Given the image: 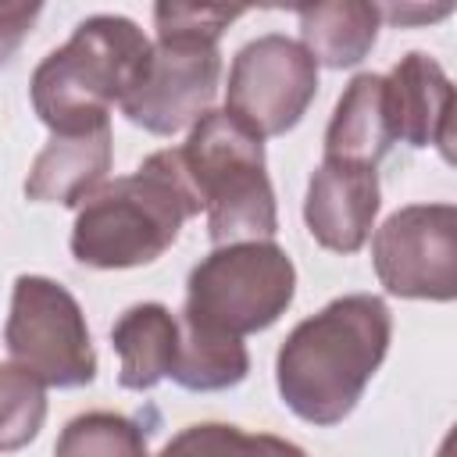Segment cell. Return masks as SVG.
I'll return each instance as SVG.
<instances>
[{
  "mask_svg": "<svg viewBox=\"0 0 457 457\" xmlns=\"http://www.w3.org/2000/svg\"><path fill=\"white\" fill-rule=\"evenodd\" d=\"M246 371H250V353L243 339L207 332L179 318V346H175V364L168 375L175 386L189 393H218V389L239 386Z\"/></svg>",
  "mask_w": 457,
  "mask_h": 457,
  "instance_id": "obj_16",
  "label": "cell"
},
{
  "mask_svg": "<svg viewBox=\"0 0 457 457\" xmlns=\"http://www.w3.org/2000/svg\"><path fill=\"white\" fill-rule=\"evenodd\" d=\"M371 264L389 296L450 303L457 296V207L411 204L371 236Z\"/></svg>",
  "mask_w": 457,
  "mask_h": 457,
  "instance_id": "obj_9",
  "label": "cell"
},
{
  "mask_svg": "<svg viewBox=\"0 0 457 457\" xmlns=\"http://www.w3.org/2000/svg\"><path fill=\"white\" fill-rule=\"evenodd\" d=\"M300 21V46L314 57V64H325L332 71L361 64L382 29L378 4L364 0H332L296 11Z\"/></svg>",
  "mask_w": 457,
  "mask_h": 457,
  "instance_id": "obj_15",
  "label": "cell"
},
{
  "mask_svg": "<svg viewBox=\"0 0 457 457\" xmlns=\"http://www.w3.org/2000/svg\"><path fill=\"white\" fill-rule=\"evenodd\" d=\"M39 14H43L39 4H0V64L14 57V50L25 43Z\"/></svg>",
  "mask_w": 457,
  "mask_h": 457,
  "instance_id": "obj_21",
  "label": "cell"
},
{
  "mask_svg": "<svg viewBox=\"0 0 457 457\" xmlns=\"http://www.w3.org/2000/svg\"><path fill=\"white\" fill-rule=\"evenodd\" d=\"M54 457H150V450L139 421L114 411H86L61 428Z\"/></svg>",
  "mask_w": 457,
  "mask_h": 457,
  "instance_id": "obj_18",
  "label": "cell"
},
{
  "mask_svg": "<svg viewBox=\"0 0 457 457\" xmlns=\"http://www.w3.org/2000/svg\"><path fill=\"white\" fill-rule=\"evenodd\" d=\"M111 346L118 353L121 389L143 393L171 375L179 346V318L164 303H132L111 325Z\"/></svg>",
  "mask_w": 457,
  "mask_h": 457,
  "instance_id": "obj_14",
  "label": "cell"
},
{
  "mask_svg": "<svg viewBox=\"0 0 457 457\" xmlns=\"http://www.w3.org/2000/svg\"><path fill=\"white\" fill-rule=\"evenodd\" d=\"M157 457H307L296 443L268 432H243L225 421H200L175 432Z\"/></svg>",
  "mask_w": 457,
  "mask_h": 457,
  "instance_id": "obj_17",
  "label": "cell"
},
{
  "mask_svg": "<svg viewBox=\"0 0 457 457\" xmlns=\"http://www.w3.org/2000/svg\"><path fill=\"white\" fill-rule=\"evenodd\" d=\"M378 171L346 161H321L311 171L303 196V221L318 246L332 253H357L378 218Z\"/></svg>",
  "mask_w": 457,
  "mask_h": 457,
  "instance_id": "obj_10",
  "label": "cell"
},
{
  "mask_svg": "<svg viewBox=\"0 0 457 457\" xmlns=\"http://www.w3.org/2000/svg\"><path fill=\"white\" fill-rule=\"evenodd\" d=\"M453 7L450 4H439V7H421V4H389V7H378L382 21H393V25H418V21H439L446 18Z\"/></svg>",
  "mask_w": 457,
  "mask_h": 457,
  "instance_id": "obj_22",
  "label": "cell"
},
{
  "mask_svg": "<svg viewBox=\"0 0 457 457\" xmlns=\"http://www.w3.org/2000/svg\"><path fill=\"white\" fill-rule=\"evenodd\" d=\"M243 18V7H200V4H157L154 7V29H179V32H200L221 39V32Z\"/></svg>",
  "mask_w": 457,
  "mask_h": 457,
  "instance_id": "obj_20",
  "label": "cell"
},
{
  "mask_svg": "<svg viewBox=\"0 0 457 457\" xmlns=\"http://www.w3.org/2000/svg\"><path fill=\"white\" fill-rule=\"evenodd\" d=\"M11 364L54 389H79L96 378V350L79 300L46 275H18L4 325Z\"/></svg>",
  "mask_w": 457,
  "mask_h": 457,
  "instance_id": "obj_6",
  "label": "cell"
},
{
  "mask_svg": "<svg viewBox=\"0 0 457 457\" xmlns=\"http://www.w3.org/2000/svg\"><path fill=\"white\" fill-rule=\"evenodd\" d=\"M318 93V64L282 32H264L239 46L228 68L225 111L261 139L286 136Z\"/></svg>",
  "mask_w": 457,
  "mask_h": 457,
  "instance_id": "obj_8",
  "label": "cell"
},
{
  "mask_svg": "<svg viewBox=\"0 0 457 457\" xmlns=\"http://www.w3.org/2000/svg\"><path fill=\"white\" fill-rule=\"evenodd\" d=\"M204 211L179 146L150 154L132 175L96 186L75 211L71 257L96 271L154 264Z\"/></svg>",
  "mask_w": 457,
  "mask_h": 457,
  "instance_id": "obj_2",
  "label": "cell"
},
{
  "mask_svg": "<svg viewBox=\"0 0 457 457\" xmlns=\"http://www.w3.org/2000/svg\"><path fill=\"white\" fill-rule=\"evenodd\" d=\"M393 314L375 293H346L303 318L278 346L275 386L282 403L307 425H339L382 368Z\"/></svg>",
  "mask_w": 457,
  "mask_h": 457,
  "instance_id": "obj_1",
  "label": "cell"
},
{
  "mask_svg": "<svg viewBox=\"0 0 457 457\" xmlns=\"http://www.w3.org/2000/svg\"><path fill=\"white\" fill-rule=\"evenodd\" d=\"M46 421V386L18 364H0V453L29 446Z\"/></svg>",
  "mask_w": 457,
  "mask_h": 457,
  "instance_id": "obj_19",
  "label": "cell"
},
{
  "mask_svg": "<svg viewBox=\"0 0 457 457\" xmlns=\"http://www.w3.org/2000/svg\"><path fill=\"white\" fill-rule=\"evenodd\" d=\"M221 86V54L214 36L157 29L146 68L132 93L121 100V114L154 136H175L193 129L214 104Z\"/></svg>",
  "mask_w": 457,
  "mask_h": 457,
  "instance_id": "obj_7",
  "label": "cell"
},
{
  "mask_svg": "<svg viewBox=\"0 0 457 457\" xmlns=\"http://www.w3.org/2000/svg\"><path fill=\"white\" fill-rule=\"evenodd\" d=\"M114 161L111 143V121L82 132H50L46 146L36 154L25 196L32 204H61L79 207L96 186H104Z\"/></svg>",
  "mask_w": 457,
  "mask_h": 457,
  "instance_id": "obj_12",
  "label": "cell"
},
{
  "mask_svg": "<svg viewBox=\"0 0 457 457\" xmlns=\"http://www.w3.org/2000/svg\"><path fill=\"white\" fill-rule=\"evenodd\" d=\"M382 79L393 136L414 150L436 146L443 161H453V82L443 64L411 50Z\"/></svg>",
  "mask_w": 457,
  "mask_h": 457,
  "instance_id": "obj_11",
  "label": "cell"
},
{
  "mask_svg": "<svg viewBox=\"0 0 457 457\" xmlns=\"http://www.w3.org/2000/svg\"><path fill=\"white\" fill-rule=\"evenodd\" d=\"M393 143L396 136L386 107V79L375 71L353 75L325 129V161L375 168L393 150Z\"/></svg>",
  "mask_w": 457,
  "mask_h": 457,
  "instance_id": "obj_13",
  "label": "cell"
},
{
  "mask_svg": "<svg viewBox=\"0 0 457 457\" xmlns=\"http://www.w3.org/2000/svg\"><path fill=\"white\" fill-rule=\"evenodd\" d=\"M150 57V39L125 14H89L64 46L50 50L29 82L32 111L50 132H82L111 121Z\"/></svg>",
  "mask_w": 457,
  "mask_h": 457,
  "instance_id": "obj_3",
  "label": "cell"
},
{
  "mask_svg": "<svg viewBox=\"0 0 457 457\" xmlns=\"http://www.w3.org/2000/svg\"><path fill=\"white\" fill-rule=\"evenodd\" d=\"M293 293L296 268L275 239L214 246L186 278L182 321L243 339L275 325Z\"/></svg>",
  "mask_w": 457,
  "mask_h": 457,
  "instance_id": "obj_5",
  "label": "cell"
},
{
  "mask_svg": "<svg viewBox=\"0 0 457 457\" xmlns=\"http://www.w3.org/2000/svg\"><path fill=\"white\" fill-rule=\"evenodd\" d=\"M186 175L204 204L214 246L275 239L278 211L264 164V139L225 107L207 111L179 146Z\"/></svg>",
  "mask_w": 457,
  "mask_h": 457,
  "instance_id": "obj_4",
  "label": "cell"
}]
</instances>
